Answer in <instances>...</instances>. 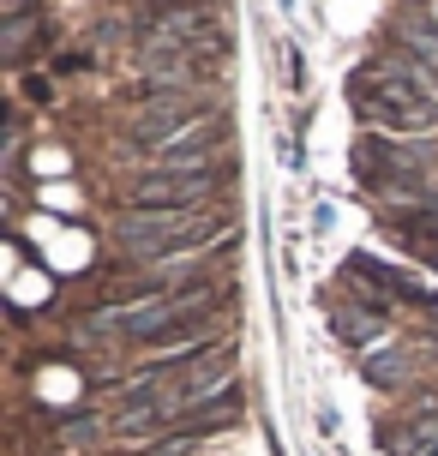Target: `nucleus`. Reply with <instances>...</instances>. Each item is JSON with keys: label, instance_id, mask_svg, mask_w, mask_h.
Listing matches in <instances>:
<instances>
[{"label": "nucleus", "instance_id": "1", "mask_svg": "<svg viewBox=\"0 0 438 456\" xmlns=\"http://www.w3.org/2000/svg\"><path fill=\"white\" fill-rule=\"evenodd\" d=\"M115 247L133 258H186V252H210L205 240L223 234V216H192V210H120L115 216Z\"/></svg>", "mask_w": 438, "mask_h": 456}, {"label": "nucleus", "instance_id": "2", "mask_svg": "<svg viewBox=\"0 0 438 456\" xmlns=\"http://www.w3.org/2000/svg\"><path fill=\"white\" fill-rule=\"evenodd\" d=\"M216 175H144L133 186V210H205Z\"/></svg>", "mask_w": 438, "mask_h": 456}, {"label": "nucleus", "instance_id": "3", "mask_svg": "<svg viewBox=\"0 0 438 456\" xmlns=\"http://www.w3.org/2000/svg\"><path fill=\"white\" fill-rule=\"evenodd\" d=\"M205 24H210L205 6H168V12L144 30V43H150V48H174V54H181V48H192V37H199Z\"/></svg>", "mask_w": 438, "mask_h": 456}, {"label": "nucleus", "instance_id": "4", "mask_svg": "<svg viewBox=\"0 0 438 456\" xmlns=\"http://www.w3.org/2000/svg\"><path fill=\"white\" fill-rule=\"evenodd\" d=\"M210 162H216V138H174V144H162L157 151V175H210Z\"/></svg>", "mask_w": 438, "mask_h": 456}, {"label": "nucleus", "instance_id": "5", "mask_svg": "<svg viewBox=\"0 0 438 456\" xmlns=\"http://www.w3.org/2000/svg\"><path fill=\"white\" fill-rule=\"evenodd\" d=\"M367 379L372 385H402L409 379V354H367Z\"/></svg>", "mask_w": 438, "mask_h": 456}, {"label": "nucleus", "instance_id": "6", "mask_svg": "<svg viewBox=\"0 0 438 456\" xmlns=\"http://www.w3.org/2000/svg\"><path fill=\"white\" fill-rule=\"evenodd\" d=\"M337 330H343L354 348H372V337H378V319H372V313H337Z\"/></svg>", "mask_w": 438, "mask_h": 456}, {"label": "nucleus", "instance_id": "7", "mask_svg": "<svg viewBox=\"0 0 438 456\" xmlns=\"http://www.w3.org/2000/svg\"><path fill=\"white\" fill-rule=\"evenodd\" d=\"M12 6H24V0H12Z\"/></svg>", "mask_w": 438, "mask_h": 456}]
</instances>
